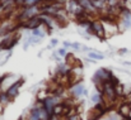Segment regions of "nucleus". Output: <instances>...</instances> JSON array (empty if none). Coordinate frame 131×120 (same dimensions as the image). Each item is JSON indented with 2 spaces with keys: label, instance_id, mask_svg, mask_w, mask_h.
Instances as JSON below:
<instances>
[{
  "label": "nucleus",
  "instance_id": "obj_4",
  "mask_svg": "<svg viewBox=\"0 0 131 120\" xmlns=\"http://www.w3.org/2000/svg\"><path fill=\"white\" fill-rule=\"evenodd\" d=\"M92 27H93V32H94V37L99 38V39H106V29L103 25V22H101L99 19H93L92 22Z\"/></svg>",
  "mask_w": 131,
  "mask_h": 120
},
{
  "label": "nucleus",
  "instance_id": "obj_7",
  "mask_svg": "<svg viewBox=\"0 0 131 120\" xmlns=\"http://www.w3.org/2000/svg\"><path fill=\"white\" fill-rule=\"evenodd\" d=\"M23 83H24V80H23V79H18V81H17V82H15V83H14V85L6 91L12 100H13L14 97L18 96V94H19V88H20V86H22Z\"/></svg>",
  "mask_w": 131,
  "mask_h": 120
},
{
  "label": "nucleus",
  "instance_id": "obj_3",
  "mask_svg": "<svg viewBox=\"0 0 131 120\" xmlns=\"http://www.w3.org/2000/svg\"><path fill=\"white\" fill-rule=\"evenodd\" d=\"M17 81H18V77L12 73H6L1 76L0 77V91H8Z\"/></svg>",
  "mask_w": 131,
  "mask_h": 120
},
{
  "label": "nucleus",
  "instance_id": "obj_13",
  "mask_svg": "<svg viewBox=\"0 0 131 120\" xmlns=\"http://www.w3.org/2000/svg\"><path fill=\"white\" fill-rule=\"evenodd\" d=\"M82 47H83V46H82L80 43H77V42H75V43H71V46H70V48H73L74 51H80Z\"/></svg>",
  "mask_w": 131,
  "mask_h": 120
},
{
  "label": "nucleus",
  "instance_id": "obj_16",
  "mask_svg": "<svg viewBox=\"0 0 131 120\" xmlns=\"http://www.w3.org/2000/svg\"><path fill=\"white\" fill-rule=\"evenodd\" d=\"M62 44H64V47H65V48H70V46H71V43H70V42H64Z\"/></svg>",
  "mask_w": 131,
  "mask_h": 120
},
{
  "label": "nucleus",
  "instance_id": "obj_5",
  "mask_svg": "<svg viewBox=\"0 0 131 120\" xmlns=\"http://www.w3.org/2000/svg\"><path fill=\"white\" fill-rule=\"evenodd\" d=\"M69 92H70V95H71L74 99H79L80 96L87 95V94H88L85 86H84L82 82H78V83H74L73 86H70Z\"/></svg>",
  "mask_w": 131,
  "mask_h": 120
},
{
  "label": "nucleus",
  "instance_id": "obj_6",
  "mask_svg": "<svg viewBox=\"0 0 131 120\" xmlns=\"http://www.w3.org/2000/svg\"><path fill=\"white\" fill-rule=\"evenodd\" d=\"M28 120H42V105H41L40 101H38V104L36 106H33L29 110Z\"/></svg>",
  "mask_w": 131,
  "mask_h": 120
},
{
  "label": "nucleus",
  "instance_id": "obj_9",
  "mask_svg": "<svg viewBox=\"0 0 131 120\" xmlns=\"http://www.w3.org/2000/svg\"><path fill=\"white\" fill-rule=\"evenodd\" d=\"M131 113V108L129 104H122L121 106H120V114L124 116V118H127L129 115H130Z\"/></svg>",
  "mask_w": 131,
  "mask_h": 120
},
{
  "label": "nucleus",
  "instance_id": "obj_11",
  "mask_svg": "<svg viewBox=\"0 0 131 120\" xmlns=\"http://www.w3.org/2000/svg\"><path fill=\"white\" fill-rule=\"evenodd\" d=\"M56 54H57L59 57H66V56H68V49H66L65 47H62V48H60V49H57V52H56Z\"/></svg>",
  "mask_w": 131,
  "mask_h": 120
},
{
  "label": "nucleus",
  "instance_id": "obj_15",
  "mask_svg": "<svg viewBox=\"0 0 131 120\" xmlns=\"http://www.w3.org/2000/svg\"><path fill=\"white\" fill-rule=\"evenodd\" d=\"M57 43H59V40H57V39H51L50 46H51V47H55V46H57Z\"/></svg>",
  "mask_w": 131,
  "mask_h": 120
},
{
  "label": "nucleus",
  "instance_id": "obj_1",
  "mask_svg": "<svg viewBox=\"0 0 131 120\" xmlns=\"http://www.w3.org/2000/svg\"><path fill=\"white\" fill-rule=\"evenodd\" d=\"M112 75H113L112 71H110L108 68H99V70H97L94 72L92 80H93L95 86H99V85L104 83L106 81H110V79L112 77Z\"/></svg>",
  "mask_w": 131,
  "mask_h": 120
},
{
  "label": "nucleus",
  "instance_id": "obj_2",
  "mask_svg": "<svg viewBox=\"0 0 131 120\" xmlns=\"http://www.w3.org/2000/svg\"><path fill=\"white\" fill-rule=\"evenodd\" d=\"M118 24L121 29H131V10L127 6H124L121 9V14H120V19H118Z\"/></svg>",
  "mask_w": 131,
  "mask_h": 120
},
{
  "label": "nucleus",
  "instance_id": "obj_10",
  "mask_svg": "<svg viewBox=\"0 0 131 120\" xmlns=\"http://www.w3.org/2000/svg\"><path fill=\"white\" fill-rule=\"evenodd\" d=\"M31 34H32V36H36V37H38V38H41V39H43L48 33H47V32H43V31L41 29V27H40V28L32 29V31H31Z\"/></svg>",
  "mask_w": 131,
  "mask_h": 120
},
{
  "label": "nucleus",
  "instance_id": "obj_12",
  "mask_svg": "<svg viewBox=\"0 0 131 120\" xmlns=\"http://www.w3.org/2000/svg\"><path fill=\"white\" fill-rule=\"evenodd\" d=\"M131 94V85H124V96H127Z\"/></svg>",
  "mask_w": 131,
  "mask_h": 120
},
{
  "label": "nucleus",
  "instance_id": "obj_14",
  "mask_svg": "<svg viewBox=\"0 0 131 120\" xmlns=\"http://www.w3.org/2000/svg\"><path fill=\"white\" fill-rule=\"evenodd\" d=\"M126 53H129V51H127L126 48H121V49H118V54H126Z\"/></svg>",
  "mask_w": 131,
  "mask_h": 120
},
{
  "label": "nucleus",
  "instance_id": "obj_8",
  "mask_svg": "<svg viewBox=\"0 0 131 120\" xmlns=\"http://www.w3.org/2000/svg\"><path fill=\"white\" fill-rule=\"evenodd\" d=\"M88 58H90L93 61H101V59L104 58V54H102V53H99L97 51H90L88 53Z\"/></svg>",
  "mask_w": 131,
  "mask_h": 120
}]
</instances>
